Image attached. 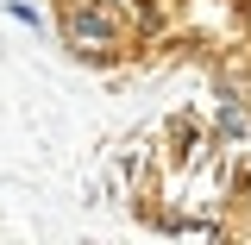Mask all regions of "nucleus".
I'll return each instance as SVG.
<instances>
[{
  "mask_svg": "<svg viewBox=\"0 0 251 245\" xmlns=\"http://www.w3.org/2000/svg\"><path fill=\"white\" fill-rule=\"evenodd\" d=\"M57 31L75 57L88 63H113L132 38V13L120 0H57Z\"/></svg>",
  "mask_w": 251,
  "mask_h": 245,
  "instance_id": "1",
  "label": "nucleus"
},
{
  "mask_svg": "<svg viewBox=\"0 0 251 245\" xmlns=\"http://www.w3.org/2000/svg\"><path fill=\"white\" fill-rule=\"evenodd\" d=\"M207 145H214V138L201 132V120H195V113H176V120L163 126V163H170V170H182V176L207 157Z\"/></svg>",
  "mask_w": 251,
  "mask_h": 245,
  "instance_id": "2",
  "label": "nucleus"
},
{
  "mask_svg": "<svg viewBox=\"0 0 251 245\" xmlns=\"http://www.w3.org/2000/svg\"><path fill=\"white\" fill-rule=\"evenodd\" d=\"M214 138L220 151H232V145H245L251 138V94H239V88H226L220 94V113H214Z\"/></svg>",
  "mask_w": 251,
  "mask_h": 245,
  "instance_id": "3",
  "label": "nucleus"
},
{
  "mask_svg": "<svg viewBox=\"0 0 251 245\" xmlns=\"http://www.w3.org/2000/svg\"><path fill=\"white\" fill-rule=\"evenodd\" d=\"M6 13H13L19 26H44V19H38V6H25V0H6Z\"/></svg>",
  "mask_w": 251,
  "mask_h": 245,
  "instance_id": "4",
  "label": "nucleus"
}]
</instances>
